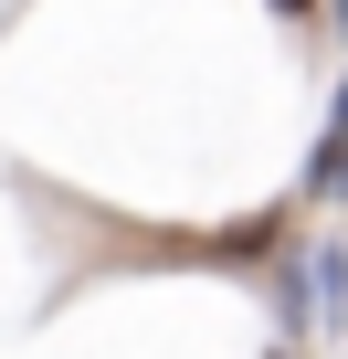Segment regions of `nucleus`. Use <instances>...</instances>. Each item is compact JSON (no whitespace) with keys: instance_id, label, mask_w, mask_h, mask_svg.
<instances>
[{"instance_id":"5","label":"nucleus","mask_w":348,"mask_h":359,"mask_svg":"<svg viewBox=\"0 0 348 359\" xmlns=\"http://www.w3.org/2000/svg\"><path fill=\"white\" fill-rule=\"evenodd\" d=\"M337 116H348V85H337Z\"/></svg>"},{"instance_id":"3","label":"nucleus","mask_w":348,"mask_h":359,"mask_svg":"<svg viewBox=\"0 0 348 359\" xmlns=\"http://www.w3.org/2000/svg\"><path fill=\"white\" fill-rule=\"evenodd\" d=\"M274 11H316V0H274Z\"/></svg>"},{"instance_id":"1","label":"nucleus","mask_w":348,"mask_h":359,"mask_svg":"<svg viewBox=\"0 0 348 359\" xmlns=\"http://www.w3.org/2000/svg\"><path fill=\"white\" fill-rule=\"evenodd\" d=\"M306 201H348V116H327V137L306 158Z\"/></svg>"},{"instance_id":"4","label":"nucleus","mask_w":348,"mask_h":359,"mask_svg":"<svg viewBox=\"0 0 348 359\" xmlns=\"http://www.w3.org/2000/svg\"><path fill=\"white\" fill-rule=\"evenodd\" d=\"M327 11H337V32H348V0H327Z\"/></svg>"},{"instance_id":"2","label":"nucleus","mask_w":348,"mask_h":359,"mask_svg":"<svg viewBox=\"0 0 348 359\" xmlns=\"http://www.w3.org/2000/svg\"><path fill=\"white\" fill-rule=\"evenodd\" d=\"M316 327H348V254H316Z\"/></svg>"},{"instance_id":"6","label":"nucleus","mask_w":348,"mask_h":359,"mask_svg":"<svg viewBox=\"0 0 348 359\" xmlns=\"http://www.w3.org/2000/svg\"><path fill=\"white\" fill-rule=\"evenodd\" d=\"M274 359H295V348H274Z\"/></svg>"}]
</instances>
